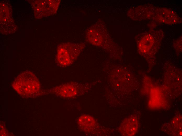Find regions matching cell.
Masks as SVG:
<instances>
[{"instance_id":"6da1fadb","label":"cell","mask_w":182,"mask_h":136,"mask_svg":"<svg viewBox=\"0 0 182 136\" xmlns=\"http://www.w3.org/2000/svg\"><path fill=\"white\" fill-rule=\"evenodd\" d=\"M12 86L19 94L25 97L37 96L40 90L38 80L33 73L28 71L18 75L13 82Z\"/></svg>"},{"instance_id":"8992f818","label":"cell","mask_w":182,"mask_h":136,"mask_svg":"<svg viewBox=\"0 0 182 136\" xmlns=\"http://www.w3.org/2000/svg\"><path fill=\"white\" fill-rule=\"evenodd\" d=\"M87 37L89 42L95 46L101 45L102 42L101 37L100 34L95 30L91 29L87 33Z\"/></svg>"},{"instance_id":"3957f363","label":"cell","mask_w":182,"mask_h":136,"mask_svg":"<svg viewBox=\"0 0 182 136\" xmlns=\"http://www.w3.org/2000/svg\"><path fill=\"white\" fill-rule=\"evenodd\" d=\"M55 93L64 97H71L75 95L77 93L75 86L70 84H66L56 87L54 89Z\"/></svg>"},{"instance_id":"277c9868","label":"cell","mask_w":182,"mask_h":136,"mask_svg":"<svg viewBox=\"0 0 182 136\" xmlns=\"http://www.w3.org/2000/svg\"><path fill=\"white\" fill-rule=\"evenodd\" d=\"M70 52L64 47H60L58 49L57 59L59 63L64 66L71 64L73 61Z\"/></svg>"},{"instance_id":"7a4b0ae2","label":"cell","mask_w":182,"mask_h":136,"mask_svg":"<svg viewBox=\"0 0 182 136\" xmlns=\"http://www.w3.org/2000/svg\"><path fill=\"white\" fill-rule=\"evenodd\" d=\"M138 128L137 119L131 117L124 120L121 123L120 129L121 133L123 135L130 136L134 135Z\"/></svg>"},{"instance_id":"5b68a950","label":"cell","mask_w":182,"mask_h":136,"mask_svg":"<svg viewBox=\"0 0 182 136\" xmlns=\"http://www.w3.org/2000/svg\"><path fill=\"white\" fill-rule=\"evenodd\" d=\"M78 122L81 128L86 131H89L92 129L95 123L94 118L87 115L81 116L78 119Z\"/></svg>"}]
</instances>
